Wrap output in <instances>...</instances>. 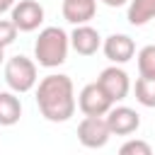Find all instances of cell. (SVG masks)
<instances>
[{
	"label": "cell",
	"mask_w": 155,
	"mask_h": 155,
	"mask_svg": "<svg viewBox=\"0 0 155 155\" xmlns=\"http://www.w3.org/2000/svg\"><path fill=\"white\" fill-rule=\"evenodd\" d=\"M36 107L46 121H53V124L68 121L78 107L73 80L61 73H51V75L41 78V82L36 87Z\"/></svg>",
	"instance_id": "obj_1"
},
{
	"label": "cell",
	"mask_w": 155,
	"mask_h": 155,
	"mask_svg": "<svg viewBox=\"0 0 155 155\" xmlns=\"http://www.w3.org/2000/svg\"><path fill=\"white\" fill-rule=\"evenodd\" d=\"M70 48V36L61 27H46L34 41V58L44 68H58L65 63Z\"/></svg>",
	"instance_id": "obj_2"
},
{
	"label": "cell",
	"mask_w": 155,
	"mask_h": 155,
	"mask_svg": "<svg viewBox=\"0 0 155 155\" xmlns=\"http://www.w3.org/2000/svg\"><path fill=\"white\" fill-rule=\"evenodd\" d=\"M36 63L27 56H12L5 63V82L12 92L22 94L36 85Z\"/></svg>",
	"instance_id": "obj_3"
},
{
	"label": "cell",
	"mask_w": 155,
	"mask_h": 155,
	"mask_svg": "<svg viewBox=\"0 0 155 155\" xmlns=\"http://www.w3.org/2000/svg\"><path fill=\"white\" fill-rule=\"evenodd\" d=\"M109 124H107V116H85L80 124H78V140L85 145V148H104L109 143Z\"/></svg>",
	"instance_id": "obj_4"
},
{
	"label": "cell",
	"mask_w": 155,
	"mask_h": 155,
	"mask_svg": "<svg viewBox=\"0 0 155 155\" xmlns=\"http://www.w3.org/2000/svg\"><path fill=\"white\" fill-rule=\"evenodd\" d=\"M78 107L85 116H107V111L114 107L109 94L99 87V82H90L78 94Z\"/></svg>",
	"instance_id": "obj_5"
},
{
	"label": "cell",
	"mask_w": 155,
	"mask_h": 155,
	"mask_svg": "<svg viewBox=\"0 0 155 155\" xmlns=\"http://www.w3.org/2000/svg\"><path fill=\"white\" fill-rule=\"evenodd\" d=\"M97 82H99V87L109 94L111 102H121V99H126V94H128V90H131L128 73H126L124 68H119L116 63L109 65V68H104V70L99 73Z\"/></svg>",
	"instance_id": "obj_6"
},
{
	"label": "cell",
	"mask_w": 155,
	"mask_h": 155,
	"mask_svg": "<svg viewBox=\"0 0 155 155\" xmlns=\"http://www.w3.org/2000/svg\"><path fill=\"white\" fill-rule=\"evenodd\" d=\"M10 19L19 31H34L44 22V7L36 0H19L10 10Z\"/></svg>",
	"instance_id": "obj_7"
},
{
	"label": "cell",
	"mask_w": 155,
	"mask_h": 155,
	"mask_svg": "<svg viewBox=\"0 0 155 155\" xmlns=\"http://www.w3.org/2000/svg\"><path fill=\"white\" fill-rule=\"evenodd\" d=\"M107 124L111 136H131L140 126V116L131 107H111L107 111Z\"/></svg>",
	"instance_id": "obj_8"
},
{
	"label": "cell",
	"mask_w": 155,
	"mask_h": 155,
	"mask_svg": "<svg viewBox=\"0 0 155 155\" xmlns=\"http://www.w3.org/2000/svg\"><path fill=\"white\" fill-rule=\"evenodd\" d=\"M102 51H104V56H107L111 63L121 65V63H128V61L133 58L136 44H133V39H131L128 34H111V36H107V39L102 41Z\"/></svg>",
	"instance_id": "obj_9"
},
{
	"label": "cell",
	"mask_w": 155,
	"mask_h": 155,
	"mask_svg": "<svg viewBox=\"0 0 155 155\" xmlns=\"http://www.w3.org/2000/svg\"><path fill=\"white\" fill-rule=\"evenodd\" d=\"M70 46L80 56H94L102 48V36L90 24H75V29L70 34Z\"/></svg>",
	"instance_id": "obj_10"
},
{
	"label": "cell",
	"mask_w": 155,
	"mask_h": 155,
	"mask_svg": "<svg viewBox=\"0 0 155 155\" xmlns=\"http://www.w3.org/2000/svg\"><path fill=\"white\" fill-rule=\"evenodd\" d=\"M97 12V0H63V19L70 24H87Z\"/></svg>",
	"instance_id": "obj_11"
},
{
	"label": "cell",
	"mask_w": 155,
	"mask_h": 155,
	"mask_svg": "<svg viewBox=\"0 0 155 155\" xmlns=\"http://www.w3.org/2000/svg\"><path fill=\"white\" fill-rule=\"evenodd\" d=\"M22 116V102L17 92H0V126H15Z\"/></svg>",
	"instance_id": "obj_12"
},
{
	"label": "cell",
	"mask_w": 155,
	"mask_h": 155,
	"mask_svg": "<svg viewBox=\"0 0 155 155\" xmlns=\"http://www.w3.org/2000/svg\"><path fill=\"white\" fill-rule=\"evenodd\" d=\"M128 24L143 27L155 19V0H128Z\"/></svg>",
	"instance_id": "obj_13"
},
{
	"label": "cell",
	"mask_w": 155,
	"mask_h": 155,
	"mask_svg": "<svg viewBox=\"0 0 155 155\" xmlns=\"http://www.w3.org/2000/svg\"><path fill=\"white\" fill-rule=\"evenodd\" d=\"M136 99H138V104H143V107H150V109H155V78H138L136 80Z\"/></svg>",
	"instance_id": "obj_14"
},
{
	"label": "cell",
	"mask_w": 155,
	"mask_h": 155,
	"mask_svg": "<svg viewBox=\"0 0 155 155\" xmlns=\"http://www.w3.org/2000/svg\"><path fill=\"white\" fill-rule=\"evenodd\" d=\"M138 73L143 78H155V44L138 51Z\"/></svg>",
	"instance_id": "obj_15"
},
{
	"label": "cell",
	"mask_w": 155,
	"mask_h": 155,
	"mask_svg": "<svg viewBox=\"0 0 155 155\" xmlns=\"http://www.w3.org/2000/svg\"><path fill=\"white\" fill-rule=\"evenodd\" d=\"M153 148L145 140H126L121 145V155H150Z\"/></svg>",
	"instance_id": "obj_16"
},
{
	"label": "cell",
	"mask_w": 155,
	"mask_h": 155,
	"mask_svg": "<svg viewBox=\"0 0 155 155\" xmlns=\"http://www.w3.org/2000/svg\"><path fill=\"white\" fill-rule=\"evenodd\" d=\"M17 27H15V22L12 19H0V46L5 48V46H10L15 39H17Z\"/></svg>",
	"instance_id": "obj_17"
},
{
	"label": "cell",
	"mask_w": 155,
	"mask_h": 155,
	"mask_svg": "<svg viewBox=\"0 0 155 155\" xmlns=\"http://www.w3.org/2000/svg\"><path fill=\"white\" fill-rule=\"evenodd\" d=\"M15 2H17V0H0V15H5V12H10Z\"/></svg>",
	"instance_id": "obj_18"
},
{
	"label": "cell",
	"mask_w": 155,
	"mask_h": 155,
	"mask_svg": "<svg viewBox=\"0 0 155 155\" xmlns=\"http://www.w3.org/2000/svg\"><path fill=\"white\" fill-rule=\"evenodd\" d=\"M107 7H121V5H126L128 0H102Z\"/></svg>",
	"instance_id": "obj_19"
},
{
	"label": "cell",
	"mask_w": 155,
	"mask_h": 155,
	"mask_svg": "<svg viewBox=\"0 0 155 155\" xmlns=\"http://www.w3.org/2000/svg\"><path fill=\"white\" fill-rule=\"evenodd\" d=\"M2 51H5V48L0 46V65H2V61H5V53H2Z\"/></svg>",
	"instance_id": "obj_20"
}]
</instances>
